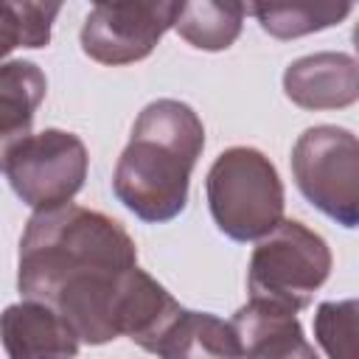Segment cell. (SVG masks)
<instances>
[{"label":"cell","instance_id":"9c48e42d","mask_svg":"<svg viewBox=\"0 0 359 359\" xmlns=\"http://www.w3.org/2000/svg\"><path fill=\"white\" fill-rule=\"evenodd\" d=\"M0 337L8 359H70L79 353V337L48 306L25 300L0 314Z\"/></svg>","mask_w":359,"mask_h":359},{"label":"cell","instance_id":"6da1fadb","mask_svg":"<svg viewBox=\"0 0 359 359\" xmlns=\"http://www.w3.org/2000/svg\"><path fill=\"white\" fill-rule=\"evenodd\" d=\"M135 241L121 222L59 205L36 210L20 241V292L53 309L79 337L101 345L121 334V306L135 275Z\"/></svg>","mask_w":359,"mask_h":359},{"label":"cell","instance_id":"5bb4252c","mask_svg":"<svg viewBox=\"0 0 359 359\" xmlns=\"http://www.w3.org/2000/svg\"><path fill=\"white\" fill-rule=\"evenodd\" d=\"M244 11L255 14L264 31L286 39L339 22L351 11V3H255L244 6Z\"/></svg>","mask_w":359,"mask_h":359},{"label":"cell","instance_id":"30bf717a","mask_svg":"<svg viewBox=\"0 0 359 359\" xmlns=\"http://www.w3.org/2000/svg\"><path fill=\"white\" fill-rule=\"evenodd\" d=\"M244 359H317L294 314L250 300L233 317Z\"/></svg>","mask_w":359,"mask_h":359},{"label":"cell","instance_id":"7c38bea8","mask_svg":"<svg viewBox=\"0 0 359 359\" xmlns=\"http://www.w3.org/2000/svg\"><path fill=\"white\" fill-rule=\"evenodd\" d=\"M45 73L34 62L0 65V171L17 143L31 135V121L45 98Z\"/></svg>","mask_w":359,"mask_h":359},{"label":"cell","instance_id":"9a60e30c","mask_svg":"<svg viewBox=\"0 0 359 359\" xmlns=\"http://www.w3.org/2000/svg\"><path fill=\"white\" fill-rule=\"evenodd\" d=\"M59 3H0V59L11 48H42L50 39V22Z\"/></svg>","mask_w":359,"mask_h":359},{"label":"cell","instance_id":"8992f818","mask_svg":"<svg viewBox=\"0 0 359 359\" xmlns=\"http://www.w3.org/2000/svg\"><path fill=\"white\" fill-rule=\"evenodd\" d=\"M6 177L14 194L36 210L67 205L87 177L84 143L62 129L28 135L6 160Z\"/></svg>","mask_w":359,"mask_h":359},{"label":"cell","instance_id":"7a4b0ae2","mask_svg":"<svg viewBox=\"0 0 359 359\" xmlns=\"http://www.w3.org/2000/svg\"><path fill=\"white\" fill-rule=\"evenodd\" d=\"M202 146L205 129L188 104L151 101L115 165V196L143 222L174 219L188 202V180Z\"/></svg>","mask_w":359,"mask_h":359},{"label":"cell","instance_id":"277c9868","mask_svg":"<svg viewBox=\"0 0 359 359\" xmlns=\"http://www.w3.org/2000/svg\"><path fill=\"white\" fill-rule=\"evenodd\" d=\"M328 269L331 252L317 233L292 219L278 222L250 258V300L294 314L311 303Z\"/></svg>","mask_w":359,"mask_h":359},{"label":"cell","instance_id":"4fadbf2b","mask_svg":"<svg viewBox=\"0 0 359 359\" xmlns=\"http://www.w3.org/2000/svg\"><path fill=\"white\" fill-rule=\"evenodd\" d=\"M241 3H182L174 28L188 39L194 48L202 50H222L233 45V39L241 31V17H244Z\"/></svg>","mask_w":359,"mask_h":359},{"label":"cell","instance_id":"2e32d148","mask_svg":"<svg viewBox=\"0 0 359 359\" xmlns=\"http://www.w3.org/2000/svg\"><path fill=\"white\" fill-rule=\"evenodd\" d=\"M314 331L331 359H356V300L323 303L314 317Z\"/></svg>","mask_w":359,"mask_h":359},{"label":"cell","instance_id":"5b68a950","mask_svg":"<svg viewBox=\"0 0 359 359\" xmlns=\"http://www.w3.org/2000/svg\"><path fill=\"white\" fill-rule=\"evenodd\" d=\"M300 191L311 205L345 227L356 224L359 202V146L348 129L314 126L300 135L292 154Z\"/></svg>","mask_w":359,"mask_h":359},{"label":"cell","instance_id":"8fae6325","mask_svg":"<svg viewBox=\"0 0 359 359\" xmlns=\"http://www.w3.org/2000/svg\"><path fill=\"white\" fill-rule=\"evenodd\" d=\"M283 84L289 98L300 107H342L356 98V62L342 53L306 56L289 65Z\"/></svg>","mask_w":359,"mask_h":359},{"label":"cell","instance_id":"ba28073f","mask_svg":"<svg viewBox=\"0 0 359 359\" xmlns=\"http://www.w3.org/2000/svg\"><path fill=\"white\" fill-rule=\"evenodd\" d=\"M137 345L160 359H241L230 323L205 311H188L180 303Z\"/></svg>","mask_w":359,"mask_h":359},{"label":"cell","instance_id":"52a82bcc","mask_svg":"<svg viewBox=\"0 0 359 359\" xmlns=\"http://www.w3.org/2000/svg\"><path fill=\"white\" fill-rule=\"evenodd\" d=\"M182 3H98L81 28V48L104 65H126L151 53L177 22Z\"/></svg>","mask_w":359,"mask_h":359},{"label":"cell","instance_id":"3957f363","mask_svg":"<svg viewBox=\"0 0 359 359\" xmlns=\"http://www.w3.org/2000/svg\"><path fill=\"white\" fill-rule=\"evenodd\" d=\"M208 205L224 236L264 238L280 222L283 185L261 151L236 146L219 154L208 171Z\"/></svg>","mask_w":359,"mask_h":359}]
</instances>
